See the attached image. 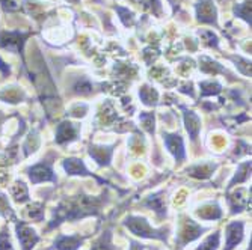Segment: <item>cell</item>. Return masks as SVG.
Masks as SVG:
<instances>
[{
    "label": "cell",
    "mask_w": 252,
    "mask_h": 250,
    "mask_svg": "<svg viewBox=\"0 0 252 250\" xmlns=\"http://www.w3.org/2000/svg\"><path fill=\"white\" fill-rule=\"evenodd\" d=\"M101 199L94 197V196H79L63 200L58 210L55 211V219L50 228H55L56 224L65 222V220H76V219H83L86 216L97 214L100 207H101Z\"/></svg>",
    "instance_id": "cell-1"
},
{
    "label": "cell",
    "mask_w": 252,
    "mask_h": 250,
    "mask_svg": "<svg viewBox=\"0 0 252 250\" xmlns=\"http://www.w3.org/2000/svg\"><path fill=\"white\" fill-rule=\"evenodd\" d=\"M124 224L128 228L130 232L141 238H154V240H162L166 241L168 231L166 229H153L150 223L139 216H128L124 222Z\"/></svg>",
    "instance_id": "cell-2"
},
{
    "label": "cell",
    "mask_w": 252,
    "mask_h": 250,
    "mask_svg": "<svg viewBox=\"0 0 252 250\" xmlns=\"http://www.w3.org/2000/svg\"><path fill=\"white\" fill-rule=\"evenodd\" d=\"M205 231V228H201L198 223H195L190 219H185V222L181 223V229L178 234V244L183 247L185 244L196 240L202 232Z\"/></svg>",
    "instance_id": "cell-3"
},
{
    "label": "cell",
    "mask_w": 252,
    "mask_h": 250,
    "mask_svg": "<svg viewBox=\"0 0 252 250\" xmlns=\"http://www.w3.org/2000/svg\"><path fill=\"white\" fill-rule=\"evenodd\" d=\"M29 176L33 184L44 183V181H56V176H55L50 165H47V163H39V165L33 166L29 170Z\"/></svg>",
    "instance_id": "cell-4"
},
{
    "label": "cell",
    "mask_w": 252,
    "mask_h": 250,
    "mask_svg": "<svg viewBox=\"0 0 252 250\" xmlns=\"http://www.w3.org/2000/svg\"><path fill=\"white\" fill-rule=\"evenodd\" d=\"M17 235H18V240L25 250H31L39 241V237L35 234V231L31 229L25 223H20L17 226Z\"/></svg>",
    "instance_id": "cell-5"
},
{
    "label": "cell",
    "mask_w": 252,
    "mask_h": 250,
    "mask_svg": "<svg viewBox=\"0 0 252 250\" xmlns=\"http://www.w3.org/2000/svg\"><path fill=\"white\" fill-rule=\"evenodd\" d=\"M196 14L199 21L216 26V8L213 6L212 0H199L196 5Z\"/></svg>",
    "instance_id": "cell-6"
},
{
    "label": "cell",
    "mask_w": 252,
    "mask_h": 250,
    "mask_svg": "<svg viewBox=\"0 0 252 250\" xmlns=\"http://www.w3.org/2000/svg\"><path fill=\"white\" fill-rule=\"evenodd\" d=\"M165 143L169 149V152L175 157L177 162H183L186 158L185 145H183V139L178 134H165Z\"/></svg>",
    "instance_id": "cell-7"
},
{
    "label": "cell",
    "mask_w": 252,
    "mask_h": 250,
    "mask_svg": "<svg viewBox=\"0 0 252 250\" xmlns=\"http://www.w3.org/2000/svg\"><path fill=\"white\" fill-rule=\"evenodd\" d=\"M243 240V223L242 222H233L226 226V249L233 250L240 241Z\"/></svg>",
    "instance_id": "cell-8"
},
{
    "label": "cell",
    "mask_w": 252,
    "mask_h": 250,
    "mask_svg": "<svg viewBox=\"0 0 252 250\" xmlns=\"http://www.w3.org/2000/svg\"><path fill=\"white\" fill-rule=\"evenodd\" d=\"M83 241L85 237L80 235H59L55 243V247L58 250H79Z\"/></svg>",
    "instance_id": "cell-9"
},
{
    "label": "cell",
    "mask_w": 252,
    "mask_h": 250,
    "mask_svg": "<svg viewBox=\"0 0 252 250\" xmlns=\"http://www.w3.org/2000/svg\"><path fill=\"white\" fill-rule=\"evenodd\" d=\"M63 169L66 170L68 175H83V176L93 175L86 169L83 162L79 160V158H68V160H65L63 162Z\"/></svg>",
    "instance_id": "cell-10"
},
{
    "label": "cell",
    "mask_w": 252,
    "mask_h": 250,
    "mask_svg": "<svg viewBox=\"0 0 252 250\" xmlns=\"http://www.w3.org/2000/svg\"><path fill=\"white\" fill-rule=\"evenodd\" d=\"M77 134V130L74 128L73 124L70 122H62L59 127H58V131H56V142L58 143H65V142H70L76 138Z\"/></svg>",
    "instance_id": "cell-11"
},
{
    "label": "cell",
    "mask_w": 252,
    "mask_h": 250,
    "mask_svg": "<svg viewBox=\"0 0 252 250\" xmlns=\"http://www.w3.org/2000/svg\"><path fill=\"white\" fill-rule=\"evenodd\" d=\"M91 157L100 165V166H107L112 157V148H104V146H93L89 149Z\"/></svg>",
    "instance_id": "cell-12"
},
{
    "label": "cell",
    "mask_w": 252,
    "mask_h": 250,
    "mask_svg": "<svg viewBox=\"0 0 252 250\" xmlns=\"http://www.w3.org/2000/svg\"><path fill=\"white\" fill-rule=\"evenodd\" d=\"M246 192L245 190H237L234 192L231 196H230V203H231V208H233V213H240L242 210L248 208V205H251V197H243Z\"/></svg>",
    "instance_id": "cell-13"
},
{
    "label": "cell",
    "mask_w": 252,
    "mask_h": 250,
    "mask_svg": "<svg viewBox=\"0 0 252 250\" xmlns=\"http://www.w3.org/2000/svg\"><path fill=\"white\" fill-rule=\"evenodd\" d=\"M183 111H185L186 128H188V131L190 133V138L195 140V139H196V134H198V131H199V125H201L199 118L195 115L193 111H189V110H186V109H183Z\"/></svg>",
    "instance_id": "cell-14"
},
{
    "label": "cell",
    "mask_w": 252,
    "mask_h": 250,
    "mask_svg": "<svg viewBox=\"0 0 252 250\" xmlns=\"http://www.w3.org/2000/svg\"><path fill=\"white\" fill-rule=\"evenodd\" d=\"M198 216L201 219H205V220H216V219H220L222 211H220L218 203H209V205H204L198 211Z\"/></svg>",
    "instance_id": "cell-15"
},
{
    "label": "cell",
    "mask_w": 252,
    "mask_h": 250,
    "mask_svg": "<svg viewBox=\"0 0 252 250\" xmlns=\"http://www.w3.org/2000/svg\"><path fill=\"white\" fill-rule=\"evenodd\" d=\"M145 205H148L150 208H153L158 216H165L166 213V205L162 197H158V194H154V196H150L148 200L145 202Z\"/></svg>",
    "instance_id": "cell-16"
},
{
    "label": "cell",
    "mask_w": 252,
    "mask_h": 250,
    "mask_svg": "<svg viewBox=\"0 0 252 250\" xmlns=\"http://www.w3.org/2000/svg\"><path fill=\"white\" fill-rule=\"evenodd\" d=\"M215 170V166H207V165H202V166H193L188 170L189 175L195 176V178H209Z\"/></svg>",
    "instance_id": "cell-17"
},
{
    "label": "cell",
    "mask_w": 252,
    "mask_h": 250,
    "mask_svg": "<svg viewBox=\"0 0 252 250\" xmlns=\"http://www.w3.org/2000/svg\"><path fill=\"white\" fill-rule=\"evenodd\" d=\"M139 95H141L142 101H144L145 104H148V106L156 104V103H157V97H158L156 90L151 89V87H148V86H142V89L139 90Z\"/></svg>",
    "instance_id": "cell-18"
},
{
    "label": "cell",
    "mask_w": 252,
    "mask_h": 250,
    "mask_svg": "<svg viewBox=\"0 0 252 250\" xmlns=\"http://www.w3.org/2000/svg\"><path fill=\"white\" fill-rule=\"evenodd\" d=\"M249 172H251V163H243V165H240L239 173L231 179V183H230V186H228V189H231L236 183H243V181H246L248 176H249Z\"/></svg>",
    "instance_id": "cell-19"
},
{
    "label": "cell",
    "mask_w": 252,
    "mask_h": 250,
    "mask_svg": "<svg viewBox=\"0 0 252 250\" xmlns=\"http://www.w3.org/2000/svg\"><path fill=\"white\" fill-rule=\"evenodd\" d=\"M219 247V232L212 234L209 238H205L201 246H198L195 250H218Z\"/></svg>",
    "instance_id": "cell-20"
},
{
    "label": "cell",
    "mask_w": 252,
    "mask_h": 250,
    "mask_svg": "<svg viewBox=\"0 0 252 250\" xmlns=\"http://www.w3.org/2000/svg\"><path fill=\"white\" fill-rule=\"evenodd\" d=\"M234 12L237 17H242L246 23L251 25V0H246L243 5H237L234 8Z\"/></svg>",
    "instance_id": "cell-21"
},
{
    "label": "cell",
    "mask_w": 252,
    "mask_h": 250,
    "mask_svg": "<svg viewBox=\"0 0 252 250\" xmlns=\"http://www.w3.org/2000/svg\"><path fill=\"white\" fill-rule=\"evenodd\" d=\"M91 250H115V247H113V244L110 243V232H104L101 235V238L97 241V244L91 249Z\"/></svg>",
    "instance_id": "cell-22"
},
{
    "label": "cell",
    "mask_w": 252,
    "mask_h": 250,
    "mask_svg": "<svg viewBox=\"0 0 252 250\" xmlns=\"http://www.w3.org/2000/svg\"><path fill=\"white\" fill-rule=\"evenodd\" d=\"M202 89V95H213V94H219L220 92V84L219 83H213V82H202L201 84Z\"/></svg>",
    "instance_id": "cell-23"
},
{
    "label": "cell",
    "mask_w": 252,
    "mask_h": 250,
    "mask_svg": "<svg viewBox=\"0 0 252 250\" xmlns=\"http://www.w3.org/2000/svg\"><path fill=\"white\" fill-rule=\"evenodd\" d=\"M12 194H14V197H15L17 200H20V202L28 200V197H29L28 189H26V186L23 184V183H17V184L14 186V189H12Z\"/></svg>",
    "instance_id": "cell-24"
},
{
    "label": "cell",
    "mask_w": 252,
    "mask_h": 250,
    "mask_svg": "<svg viewBox=\"0 0 252 250\" xmlns=\"http://www.w3.org/2000/svg\"><path fill=\"white\" fill-rule=\"evenodd\" d=\"M141 121L144 122L145 128L150 133L154 131V116H153V113H142V115H141Z\"/></svg>",
    "instance_id": "cell-25"
},
{
    "label": "cell",
    "mask_w": 252,
    "mask_h": 250,
    "mask_svg": "<svg viewBox=\"0 0 252 250\" xmlns=\"http://www.w3.org/2000/svg\"><path fill=\"white\" fill-rule=\"evenodd\" d=\"M117 11L121 14V20L126 26H130L133 25V14L128 11V9H124V8H117Z\"/></svg>",
    "instance_id": "cell-26"
},
{
    "label": "cell",
    "mask_w": 252,
    "mask_h": 250,
    "mask_svg": "<svg viewBox=\"0 0 252 250\" xmlns=\"http://www.w3.org/2000/svg\"><path fill=\"white\" fill-rule=\"evenodd\" d=\"M0 250H14L9 243V235L6 234V231L0 234Z\"/></svg>",
    "instance_id": "cell-27"
},
{
    "label": "cell",
    "mask_w": 252,
    "mask_h": 250,
    "mask_svg": "<svg viewBox=\"0 0 252 250\" xmlns=\"http://www.w3.org/2000/svg\"><path fill=\"white\" fill-rule=\"evenodd\" d=\"M29 210H31V211H29V216H31L32 219H35V220H41V219H42L44 210H42L41 205H33V207H31Z\"/></svg>",
    "instance_id": "cell-28"
},
{
    "label": "cell",
    "mask_w": 252,
    "mask_h": 250,
    "mask_svg": "<svg viewBox=\"0 0 252 250\" xmlns=\"http://www.w3.org/2000/svg\"><path fill=\"white\" fill-rule=\"evenodd\" d=\"M204 38H207V42L210 44V45H213V47H218V38L212 33V32H202L201 33Z\"/></svg>",
    "instance_id": "cell-29"
},
{
    "label": "cell",
    "mask_w": 252,
    "mask_h": 250,
    "mask_svg": "<svg viewBox=\"0 0 252 250\" xmlns=\"http://www.w3.org/2000/svg\"><path fill=\"white\" fill-rule=\"evenodd\" d=\"M130 250H144V246L142 244H139L137 241H130Z\"/></svg>",
    "instance_id": "cell-30"
},
{
    "label": "cell",
    "mask_w": 252,
    "mask_h": 250,
    "mask_svg": "<svg viewBox=\"0 0 252 250\" xmlns=\"http://www.w3.org/2000/svg\"><path fill=\"white\" fill-rule=\"evenodd\" d=\"M70 2H79V0H70Z\"/></svg>",
    "instance_id": "cell-31"
},
{
    "label": "cell",
    "mask_w": 252,
    "mask_h": 250,
    "mask_svg": "<svg viewBox=\"0 0 252 250\" xmlns=\"http://www.w3.org/2000/svg\"><path fill=\"white\" fill-rule=\"evenodd\" d=\"M248 250H251V246H249V249H248Z\"/></svg>",
    "instance_id": "cell-32"
}]
</instances>
